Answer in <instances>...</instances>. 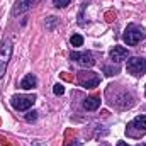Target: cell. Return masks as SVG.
Wrapping results in <instances>:
<instances>
[{
    "mask_svg": "<svg viewBox=\"0 0 146 146\" xmlns=\"http://www.w3.org/2000/svg\"><path fill=\"white\" fill-rule=\"evenodd\" d=\"M70 2H72V0H53V5H54L56 9H65V7L70 5Z\"/></svg>",
    "mask_w": 146,
    "mask_h": 146,
    "instance_id": "5bb4252c",
    "label": "cell"
},
{
    "mask_svg": "<svg viewBox=\"0 0 146 146\" xmlns=\"http://www.w3.org/2000/svg\"><path fill=\"white\" fill-rule=\"evenodd\" d=\"M83 107L87 110H97L100 107V99L99 97H88V99H85Z\"/></svg>",
    "mask_w": 146,
    "mask_h": 146,
    "instance_id": "8fae6325",
    "label": "cell"
},
{
    "mask_svg": "<svg viewBox=\"0 0 146 146\" xmlns=\"http://www.w3.org/2000/svg\"><path fill=\"white\" fill-rule=\"evenodd\" d=\"M26 121H27V122H34V121H37V112L36 110H29V112L26 114Z\"/></svg>",
    "mask_w": 146,
    "mask_h": 146,
    "instance_id": "9a60e30c",
    "label": "cell"
},
{
    "mask_svg": "<svg viewBox=\"0 0 146 146\" xmlns=\"http://www.w3.org/2000/svg\"><path fill=\"white\" fill-rule=\"evenodd\" d=\"M10 56H12V42L9 39H5L0 44V78H3V75L7 72V65H9Z\"/></svg>",
    "mask_w": 146,
    "mask_h": 146,
    "instance_id": "277c9868",
    "label": "cell"
},
{
    "mask_svg": "<svg viewBox=\"0 0 146 146\" xmlns=\"http://www.w3.org/2000/svg\"><path fill=\"white\" fill-rule=\"evenodd\" d=\"M36 146H37V145H36Z\"/></svg>",
    "mask_w": 146,
    "mask_h": 146,
    "instance_id": "ffe728a7",
    "label": "cell"
},
{
    "mask_svg": "<svg viewBox=\"0 0 146 146\" xmlns=\"http://www.w3.org/2000/svg\"><path fill=\"white\" fill-rule=\"evenodd\" d=\"M78 83H80L83 88H95V87L100 83V76L95 72L82 70V72H78Z\"/></svg>",
    "mask_w": 146,
    "mask_h": 146,
    "instance_id": "3957f363",
    "label": "cell"
},
{
    "mask_svg": "<svg viewBox=\"0 0 146 146\" xmlns=\"http://www.w3.org/2000/svg\"><path fill=\"white\" fill-rule=\"evenodd\" d=\"M145 133H146V115H138L127 124V129H126L127 136L134 138V136H139V134H145Z\"/></svg>",
    "mask_w": 146,
    "mask_h": 146,
    "instance_id": "5b68a950",
    "label": "cell"
},
{
    "mask_svg": "<svg viewBox=\"0 0 146 146\" xmlns=\"http://www.w3.org/2000/svg\"><path fill=\"white\" fill-rule=\"evenodd\" d=\"M70 42H72L73 48H80V46L83 44V37L80 36V34H73V36L70 37Z\"/></svg>",
    "mask_w": 146,
    "mask_h": 146,
    "instance_id": "7c38bea8",
    "label": "cell"
},
{
    "mask_svg": "<svg viewBox=\"0 0 146 146\" xmlns=\"http://www.w3.org/2000/svg\"><path fill=\"white\" fill-rule=\"evenodd\" d=\"M136 146H146V143H139V145H136Z\"/></svg>",
    "mask_w": 146,
    "mask_h": 146,
    "instance_id": "ac0fdd59",
    "label": "cell"
},
{
    "mask_svg": "<svg viewBox=\"0 0 146 146\" xmlns=\"http://www.w3.org/2000/svg\"><path fill=\"white\" fill-rule=\"evenodd\" d=\"M145 95H146V87H145Z\"/></svg>",
    "mask_w": 146,
    "mask_h": 146,
    "instance_id": "d6986e66",
    "label": "cell"
},
{
    "mask_svg": "<svg viewBox=\"0 0 146 146\" xmlns=\"http://www.w3.org/2000/svg\"><path fill=\"white\" fill-rule=\"evenodd\" d=\"M36 102L34 95H14L10 99V106L15 110H29Z\"/></svg>",
    "mask_w": 146,
    "mask_h": 146,
    "instance_id": "8992f818",
    "label": "cell"
},
{
    "mask_svg": "<svg viewBox=\"0 0 146 146\" xmlns=\"http://www.w3.org/2000/svg\"><path fill=\"white\" fill-rule=\"evenodd\" d=\"M37 0H17L12 7V15H21V14H26Z\"/></svg>",
    "mask_w": 146,
    "mask_h": 146,
    "instance_id": "9c48e42d",
    "label": "cell"
},
{
    "mask_svg": "<svg viewBox=\"0 0 146 146\" xmlns=\"http://www.w3.org/2000/svg\"><path fill=\"white\" fill-rule=\"evenodd\" d=\"M145 39V31L141 29V27H138V26H134V24H129L127 27H126V31H124V34H122V41L127 44V46H136L139 41H143Z\"/></svg>",
    "mask_w": 146,
    "mask_h": 146,
    "instance_id": "6da1fadb",
    "label": "cell"
},
{
    "mask_svg": "<svg viewBox=\"0 0 146 146\" xmlns=\"http://www.w3.org/2000/svg\"><path fill=\"white\" fill-rule=\"evenodd\" d=\"M36 85H37V78L33 75V73L26 75V76L21 80V88H22V90H33Z\"/></svg>",
    "mask_w": 146,
    "mask_h": 146,
    "instance_id": "30bf717a",
    "label": "cell"
},
{
    "mask_svg": "<svg viewBox=\"0 0 146 146\" xmlns=\"http://www.w3.org/2000/svg\"><path fill=\"white\" fill-rule=\"evenodd\" d=\"M115 146H127V143H126V141H119Z\"/></svg>",
    "mask_w": 146,
    "mask_h": 146,
    "instance_id": "e0dca14e",
    "label": "cell"
},
{
    "mask_svg": "<svg viewBox=\"0 0 146 146\" xmlns=\"http://www.w3.org/2000/svg\"><path fill=\"white\" fill-rule=\"evenodd\" d=\"M70 60L80 63L83 68H92L95 65V58L92 54V51H83V53H78V51H72L70 53Z\"/></svg>",
    "mask_w": 146,
    "mask_h": 146,
    "instance_id": "52a82bcc",
    "label": "cell"
},
{
    "mask_svg": "<svg viewBox=\"0 0 146 146\" xmlns=\"http://www.w3.org/2000/svg\"><path fill=\"white\" fill-rule=\"evenodd\" d=\"M126 70L131 75H134V76H143L146 73V60L141 58V56H131V58H127Z\"/></svg>",
    "mask_w": 146,
    "mask_h": 146,
    "instance_id": "7a4b0ae2",
    "label": "cell"
},
{
    "mask_svg": "<svg viewBox=\"0 0 146 146\" xmlns=\"http://www.w3.org/2000/svg\"><path fill=\"white\" fill-rule=\"evenodd\" d=\"M53 94H54V95H63V94H65V87H63L61 83H56V85L53 87Z\"/></svg>",
    "mask_w": 146,
    "mask_h": 146,
    "instance_id": "2e32d148",
    "label": "cell"
},
{
    "mask_svg": "<svg viewBox=\"0 0 146 146\" xmlns=\"http://www.w3.org/2000/svg\"><path fill=\"white\" fill-rule=\"evenodd\" d=\"M109 56H110V60H112V63H121V61H124V60L129 58V51L124 46H114L109 51Z\"/></svg>",
    "mask_w": 146,
    "mask_h": 146,
    "instance_id": "ba28073f",
    "label": "cell"
},
{
    "mask_svg": "<svg viewBox=\"0 0 146 146\" xmlns=\"http://www.w3.org/2000/svg\"><path fill=\"white\" fill-rule=\"evenodd\" d=\"M104 73H106L107 76L117 75V73H119V65H115V66H109V65H106V66H104Z\"/></svg>",
    "mask_w": 146,
    "mask_h": 146,
    "instance_id": "4fadbf2b",
    "label": "cell"
}]
</instances>
